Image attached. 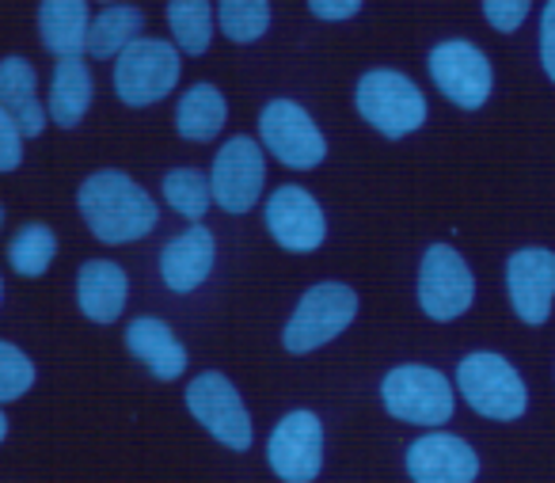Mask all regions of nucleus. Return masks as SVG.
I'll return each instance as SVG.
<instances>
[{
	"label": "nucleus",
	"mask_w": 555,
	"mask_h": 483,
	"mask_svg": "<svg viewBox=\"0 0 555 483\" xmlns=\"http://www.w3.org/2000/svg\"><path fill=\"white\" fill-rule=\"evenodd\" d=\"M529 9H532V0H483L487 24L502 35L517 31V27L525 24V16H529Z\"/></svg>",
	"instance_id": "obj_29"
},
{
	"label": "nucleus",
	"mask_w": 555,
	"mask_h": 483,
	"mask_svg": "<svg viewBox=\"0 0 555 483\" xmlns=\"http://www.w3.org/2000/svg\"><path fill=\"white\" fill-rule=\"evenodd\" d=\"M217 20L224 39L255 42L270 27V0H217Z\"/></svg>",
	"instance_id": "obj_26"
},
{
	"label": "nucleus",
	"mask_w": 555,
	"mask_h": 483,
	"mask_svg": "<svg viewBox=\"0 0 555 483\" xmlns=\"http://www.w3.org/2000/svg\"><path fill=\"white\" fill-rule=\"evenodd\" d=\"M262 183H267V161L255 138H232L217 153L214 171H209V194L224 214H247L259 202Z\"/></svg>",
	"instance_id": "obj_12"
},
{
	"label": "nucleus",
	"mask_w": 555,
	"mask_h": 483,
	"mask_svg": "<svg viewBox=\"0 0 555 483\" xmlns=\"http://www.w3.org/2000/svg\"><path fill=\"white\" fill-rule=\"evenodd\" d=\"M88 24H92L88 0H39V12H35L39 42L54 58H85Z\"/></svg>",
	"instance_id": "obj_20"
},
{
	"label": "nucleus",
	"mask_w": 555,
	"mask_h": 483,
	"mask_svg": "<svg viewBox=\"0 0 555 483\" xmlns=\"http://www.w3.org/2000/svg\"><path fill=\"white\" fill-rule=\"evenodd\" d=\"M380 399L388 415L411 427H446L453 419V384L430 366H396L380 381Z\"/></svg>",
	"instance_id": "obj_5"
},
{
	"label": "nucleus",
	"mask_w": 555,
	"mask_h": 483,
	"mask_svg": "<svg viewBox=\"0 0 555 483\" xmlns=\"http://www.w3.org/2000/svg\"><path fill=\"white\" fill-rule=\"evenodd\" d=\"M160 191H164V202H168L179 217H186L191 225L202 221L209 202H214V194H209V176H202L198 168H171L168 176H164Z\"/></svg>",
	"instance_id": "obj_25"
},
{
	"label": "nucleus",
	"mask_w": 555,
	"mask_h": 483,
	"mask_svg": "<svg viewBox=\"0 0 555 483\" xmlns=\"http://www.w3.org/2000/svg\"><path fill=\"white\" fill-rule=\"evenodd\" d=\"M141 31H145V16L138 4H103L100 16H92L88 24L85 54L95 62H115L133 39H141Z\"/></svg>",
	"instance_id": "obj_21"
},
{
	"label": "nucleus",
	"mask_w": 555,
	"mask_h": 483,
	"mask_svg": "<svg viewBox=\"0 0 555 483\" xmlns=\"http://www.w3.org/2000/svg\"><path fill=\"white\" fill-rule=\"evenodd\" d=\"M9 115L16 118L24 141L42 138V134H47V126H50V115H47V103H42V96H39V100H31V103H24V107L9 111Z\"/></svg>",
	"instance_id": "obj_31"
},
{
	"label": "nucleus",
	"mask_w": 555,
	"mask_h": 483,
	"mask_svg": "<svg viewBox=\"0 0 555 483\" xmlns=\"http://www.w3.org/2000/svg\"><path fill=\"white\" fill-rule=\"evenodd\" d=\"M358 316V293L343 282H320L301 297L297 313L289 316L282 343L289 354H309L317 346L332 343L335 335L350 328V320Z\"/></svg>",
	"instance_id": "obj_6"
},
{
	"label": "nucleus",
	"mask_w": 555,
	"mask_h": 483,
	"mask_svg": "<svg viewBox=\"0 0 555 483\" xmlns=\"http://www.w3.org/2000/svg\"><path fill=\"white\" fill-rule=\"evenodd\" d=\"M358 115L385 138H408L426 123V96L396 69H373L358 80Z\"/></svg>",
	"instance_id": "obj_4"
},
{
	"label": "nucleus",
	"mask_w": 555,
	"mask_h": 483,
	"mask_svg": "<svg viewBox=\"0 0 555 483\" xmlns=\"http://www.w3.org/2000/svg\"><path fill=\"white\" fill-rule=\"evenodd\" d=\"M92 100H95V77L85 58H57L54 73H50V92L42 100L47 103L50 126L77 130L88 111H92Z\"/></svg>",
	"instance_id": "obj_17"
},
{
	"label": "nucleus",
	"mask_w": 555,
	"mask_h": 483,
	"mask_svg": "<svg viewBox=\"0 0 555 483\" xmlns=\"http://www.w3.org/2000/svg\"><path fill=\"white\" fill-rule=\"evenodd\" d=\"M540 62L544 73L555 80V0H547L544 16H540Z\"/></svg>",
	"instance_id": "obj_32"
},
{
	"label": "nucleus",
	"mask_w": 555,
	"mask_h": 483,
	"mask_svg": "<svg viewBox=\"0 0 555 483\" xmlns=\"http://www.w3.org/2000/svg\"><path fill=\"white\" fill-rule=\"evenodd\" d=\"M408 475L415 483H476L479 457L456 434H423L408 449Z\"/></svg>",
	"instance_id": "obj_15"
},
{
	"label": "nucleus",
	"mask_w": 555,
	"mask_h": 483,
	"mask_svg": "<svg viewBox=\"0 0 555 483\" xmlns=\"http://www.w3.org/2000/svg\"><path fill=\"white\" fill-rule=\"evenodd\" d=\"M0 305H4V275H0Z\"/></svg>",
	"instance_id": "obj_35"
},
{
	"label": "nucleus",
	"mask_w": 555,
	"mask_h": 483,
	"mask_svg": "<svg viewBox=\"0 0 555 483\" xmlns=\"http://www.w3.org/2000/svg\"><path fill=\"white\" fill-rule=\"evenodd\" d=\"M31 100H39V73H35V65L20 54L0 58V107L16 111Z\"/></svg>",
	"instance_id": "obj_28"
},
{
	"label": "nucleus",
	"mask_w": 555,
	"mask_h": 483,
	"mask_svg": "<svg viewBox=\"0 0 555 483\" xmlns=\"http://www.w3.org/2000/svg\"><path fill=\"white\" fill-rule=\"evenodd\" d=\"M100 4H115V0H100Z\"/></svg>",
	"instance_id": "obj_37"
},
{
	"label": "nucleus",
	"mask_w": 555,
	"mask_h": 483,
	"mask_svg": "<svg viewBox=\"0 0 555 483\" xmlns=\"http://www.w3.org/2000/svg\"><path fill=\"white\" fill-rule=\"evenodd\" d=\"M57 259V232L47 221H24L4 244V263L20 278H42Z\"/></svg>",
	"instance_id": "obj_22"
},
{
	"label": "nucleus",
	"mask_w": 555,
	"mask_h": 483,
	"mask_svg": "<svg viewBox=\"0 0 555 483\" xmlns=\"http://www.w3.org/2000/svg\"><path fill=\"white\" fill-rule=\"evenodd\" d=\"M267 460L278 480L312 483L324 468V427L312 411H289L278 419L267 442Z\"/></svg>",
	"instance_id": "obj_11"
},
{
	"label": "nucleus",
	"mask_w": 555,
	"mask_h": 483,
	"mask_svg": "<svg viewBox=\"0 0 555 483\" xmlns=\"http://www.w3.org/2000/svg\"><path fill=\"white\" fill-rule=\"evenodd\" d=\"M9 430H12V422H9V415H4V404H0V445H4V437H9Z\"/></svg>",
	"instance_id": "obj_34"
},
{
	"label": "nucleus",
	"mask_w": 555,
	"mask_h": 483,
	"mask_svg": "<svg viewBox=\"0 0 555 483\" xmlns=\"http://www.w3.org/2000/svg\"><path fill=\"white\" fill-rule=\"evenodd\" d=\"M309 9L317 20H327V24H339V20H350L358 9H362V0H309Z\"/></svg>",
	"instance_id": "obj_33"
},
{
	"label": "nucleus",
	"mask_w": 555,
	"mask_h": 483,
	"mask_svg": "<svg viewBox=\"0 0 555 483\" xmlns=\"http://www.w3.org/2000/svg\"><path fill=\"white\" fill-rule=\"evenodd\" d=\"M224 118H229L224 96L214 85H194L191 92H183V100L176 107V130L179 138L206 145V141H214L224 130Z\"/></svg>",
	"instance_id": "obj_23"
},
{
	"label": "nucleus",
	"mask_w": 555,
	"mask_h": 483,
	"mask_svg": "<svg viewBox=\"0 0 555 483\" xmlns=\"http://www.w3.org/2000/svg\"><path fill=\"white\" fill-rule=\"evenodd\" d=\"M426 65H430V77L438 85V92H446V100H453L464 111L483 107L494 88V73L487 54L464 39L438 42L430 50V62Z\"/></svg>",
	"instance_id": "obj_10"
},
{
	"label": "nucleus",
	"mask_w": 555,
	"mask_h": 483,
	"mask_svg": "<svg viewBox=\"0 0 555 483\" xmlns=\"http://www.w3.org/2000/svg\"><path fill=\"white\" fill-rule=\"evenodd\" d=\"M217 259V240L202 221L171 237L160 252V278L171 293H194L209 278Z\"/></svg>",
	"instance_id": "obj_16"
},
{
	"label": "nucleus",
	"mask_w": 555,
	"mask_h": 483,
	"mask_svg": "<svg viewBox=\"0 0 555 483\" xmlns=\"http://www.w3.org/2000/svg\"><path fill=\"white\" fill-rule=\"evenodd\" d=\"M179 50L164 39H133L122 54L115 58V96L126 107H153V103L168 100L179 85Z\"/></svg>",
	"instance_id": "obj_2"
},
{
	"label": "nucleus",
	"mask_w": 555,
	"mask_h": 483,
	"mask_svg": "<svg viewBox=\"0 0 555 483\" xmlns=\"http://www.w3.org/2000/svg\"><path fill=\"white\" fill-rule=\"evenodd\" d=\"M259 138L267 145V153H274L278 161L294 171L317 168L327 156L324 134L312 123V115L294 100H274L262 107L259 115Z\"/></svg>",
	"instance_id": "obj_7"
},
{
	"label": "nucleus",
	"mask_w": 555,
	"mask_h": 483,
	"mask_svg": "<svg viewBox=\"0 0 555 483\" xmlns=\"http://www.w3.org/2000/svg\"><path fill=\"white\" fill-rule=\"evenodd\" d=\"M183 396H186V411H191L221 445H229V449H236V453H244L247 445H251V415H247L244 399L232 389L229 377L214 373V369L198 373L186 384Z\"/></svg>",
	"instance_id": "obj_8"
},
{
	"label": "nucleus",
	"mask_w": 555,
	"mask_h": 483,
	"mask_svg": "<svg viewBox=\"0 0 555 483\" xmlns=\"http://www.w3.org/2000/svg\"><path fill=\"white\" fill-rule=\"evenodd\" d=\"M126 351L145 361L156 381H179L186 373V346L156 316H138L126 323Z\"/></svg>",
	"instance_id": "obj_19"
},
{
	"label": "nucleus",
	"mask_w": 555,
	"mask_h": 483,
	"mask_svg": "<svg viewBox=\"0 0 555 483\" xmlns=\"http://www.w3.org/2000/svg\"><path fill=\"white\" fill-rule=\"evenodd\" d=\"M168 27L183 54H206L209 39H214V9H209V0H168Z\"/></svg>",
	"instance_id": "obj_24"
},
{
	"label": "nucleus",
	"mask_w": 555,
	"mask_h": 483,
	"mask_svg": "<svg viewBox=\"0 0 555 483\" xmlns=\"http://www.w3.org/2000/svg\"><path fill=\"white\" fill-rule=\"evenodd\" d=\"M472 297H476V278H472L468 263L461 252L449 244H430L418 267V305L430 320L446 323L468 313Z\"/></svg>",
	"instance_id": "obj_9"
},
{
	"label": "nucleus",
	"mask_w": 555,
	"mask_h": 483,
	"mask_svg": "<svg viewBox=\"0 0 555 483\" xmlns=\"http://www.w3.org/2000/svg\"><path fill=\"white\" fill-rule=\"evenodd\" d=\"M77 209L100 244H138L160 221V206L126 171L100 168L77 187Z\"/></svg>",
	"instance_id": "obj_1"
},
{
	"label": "nucleus",
	"mask_w": 555,
	"mask_h": 483,
	"mask_svg": "<svg viewBox=\"0 0 555 483\" xmlns=\"http://www.w3.org/2000/svg\"><path fill=\"white\" fill-rule=\"evenodd\" d=\"M24 145L27 141L20 134L16 118L0 107V176H9V171H16L24 164Z\"/></svg>",
	"instance_id": "obj_30"
},
{
	"label": "nucleus",
	"mask_w": 555,
	"mask_h": 483,
	"mask_svg": "<svg viewBox=\"0 0 555 483\" xmlns=\"http://www.w3.org/2000/svg\"><path fill=\"white\" fill-rule=\"evenodd\" d=\"M267 229L286 252H317L327 237V221L320 202L305 187H278L267 199Z\"/></svg>",
	"instance_id": "obj_13"
},
{
	"label": "nucleus",
	"mask_w": 555,
	"mask_h": 483,
	"mask_svg": "<svg viewBox=\"0 0 555 483\" xmlns=\"http://www.w3.org/2000/svg\"><path fill=\"white\" fill-rule=\"evenodd\" d=\"M126 297H130V278L118 263L88 259L77 270V308L92 323H115L126 313Z\"/></svg>",
	"instance_id": "obj_18"
},
{
	"label": "nucleus",
	"mask_w": 555,
	"mask_h": 483,
	"mask_svg": "<svg viewBox=\"0 0 555 483\" xmlns=\"http://www.w3.org/2000/svg\"><path fill=\"white\" fill-rule=\"evenodd\" d=\"M0 229H4V206H0Z\"/></svg>",
	"instance_id": "obj_36"
},
{
	"label": "nucleus",
	"mask_w": 555,
	"mask_h": 483,
	"mask_svg": "<svg viewBox=\"0 0 555 483\" xmlns=\"http://www.w3.org/2000/svg\"><path fill=\"white\" fill-rule=\"evenodd\" d=\"M39 381V369H35L31 354L20 351L16 343L0 339V404H16Z\"/></svg>",
	"instance_id": "obj_27"
},
{
	"label": "nucleus",
	"mask_w": 555,
	"mask_h": 483,
	"mask_svg": "<svg viewBox=\"0 0 555 483\" xmlns=\"http://www.w3.org/2000/svg\"><path fill=\"white\" fill-rule=\"evenodd\" d=\"M509 305L525 323H544L555 301V252L547 247H521L506 263Z\"/></svg>",
	"instance_id": "obj_14"
},
{
	"label": "nucleus",
	"mask_w": 555,
	"mask_h": 483,
	"mask_svg": "<svg viewBox=\"0 0 555 483\" xmlns=\"http://www.w3.org/2000/svg\"><path fill=\"white\" fill-rule=\"evenodd\" d=\"M456 389L468 399V407L483 419L494 422H514L529 407V389H525L521 373L499 354H468L456 366Z\"/></svg>",
	"instance_id": "obj_3"
}]
</instances>
